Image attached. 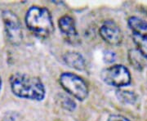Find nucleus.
Listing matches in <instances>:
<instances>
[{
	"label": "nucleus",
	"mask_w": 147,
	"mask_h": 121,
	"mask_svg": "<svg viewBox=\"0 0 147 121\" xmlns=\"http://www.w3.org/2000/svg\"><path fill=\"white\" fill-rule=\"evenodd\" d=\"M10 85L13 94L20 98L40 101L45 97V87L35 76L16 73L10 77Z\"/></svg>",
	"instance_id": "1"
},
{
	"label": "nucleus",
	"mask_w": 147,
	"mask_h": 121,
	"mask_svg": "<svg viewBox=\"0 0 147 121\" xmlns=\"http://www.w3.org/2000/svg\"><path fill=\"white\" fill-rule=\"evenodd\" d=\"M26 24L27 28L39 38L49 37L54 31L52 15L43 7H30L26 15Z\"/></svg>",
	"instance_id": "2"
},
{
	"label": "nucleus",
	"mask_w": 147,
	"mask_h": 121,
	"mask_svg": "<svg viewBox=\"0 0 147 121\" xmlns=\"http://www.w3.org/2000/svg\"><path fill=\"white\" fill-rule=\"evenodd\" d=\"M59 82L65 92L79 101H82L88 97L89 92L88 84L79 75L65 72L61 74Z\"/></svg>",
	"instance_id": "3"
},
{
	"label": "nucleus",
	"mask_w": 147,
	"mask_h": 121,
	"mask_svg": "<svg viewBox=\"0 0 147 121\" xmlns=\"http://www.w3.org/2000/svg\"><path fill=\"white\" fill-rule=\"evenodd\" d=\"M100 78L105 84L116 88L127 86L131 80L130 71L123 65H115L104 69L100 73Z\"/></svg>",
	"instance_id": "4"
},
{
	"label": "nucleus",
	"mask_w": 147,
	"mask_h": 121,
	"mask_svg": "<svg viewBox=\"0 0 147 121\" xmlns=\"http://www.w3.org/2000/svg\"><path fill=\"white\" fill-rule=\"evenodd\" d=\"M2 16L8 41L13 45H19L22 41V29L18 16L10 10L4 11Z\"/></svg>",
	"instance_id": "5"
},
{
	"label": "nucleus",
	"mask_w": 147,
	"mask_h": 121,
	"mask_svg": "<svg viewBox=\"0 0 147 121\" xmlns=\"http://www.w3.org/2000/svg\"><path fill=\"white\" fill-rule=\"evenodd\" d=\"M102 39L112 46H118L123 41V33L119 26L112 20L105 21L99 30Z\"/></svg>",
	"instance_id": "6"
},
{
	"label": "nucleus",
	"mask_w": 147,
	"mask_h": 121,
	"mask_svg": "<svg viewBox=\"0 0 147 121\" xmlns=\"http://www.w3.org/2000/svg\"><path fill=\"white\" fill-rule=\"evenodd\" d=\"M59 28L66 40L74 43L78 39V33L75 26V21L70 16H61L58 21Z\"/></svg>",
	"instance_id": "7"
},
{
	"label": "nucleus",
	"mask_w": 147,
	"mask_h": 121,
	"mask_svg": "<svg viewBox=\"0 0 147 121\" xmlns=\"http://www.w3.org/2000/svg\"><path fill=\"white\" fill-rule=\"evenodd\" d=\"M63 60L65 63L71 68L77 70H84L86 69V61L84 57L77 52L69 51L64 54Z\"/></svg>",
	"instance_id": "8"
},
{
	"label": "nucleus",
	"mask_w": 147,
	"mask_h": 121,
	"mask_svg": "<svg viewBox=\"0 0 147 121\" xmlns=\"http://www.w3.org/2000/svg\"><path fill=\"white\" fill-rule=\"evenodd\" d=\"M127 25L133 34L147 36V21L137 16H131L127 20Z\"/></svg>",
	"instance_id": "9"
},
{
	"label": "nucleus",
	"mask_w": 147,
	"mask_h": 121,
	"mask_svg": "<svg viewBox=\"0 0 147 121\" xmlns=\"http://www.w3.org/2000/svg\"><path fill=\"white\" fill-rule=\"evenodd\" d=\"M128 58L130 63L138 70H142L144 67L146 61L147 60L138 52L137 49H131L128 53Z\"/></svg>",
	"instance_id": "10"
},
{
	"label": "nucleus",
	"mask_w": 147,
	"mask_h": 121,
	"mask_svg": "<svg viewBox=\"0 0 147 121\" xmlns=\"http://www.w3.org/2000/svg\"><path fill=\"white\" fill-rule=\"evenodd\" d=\"M132 39L137 46L138 52L147 59V36H142L132 34Z\"/></svg>",
	"instance_id": "11"
},
{
	"label": "nucleus",
	"mask_w": 147,
	"mask_h": 121,
	"mask_svg": "<svg viewBox=\"0 0 147 121\" xmlns=\"http://www.w3.org/2000/svg\"><path fill=\"white\" fill-rule=\"evenodd\" d=\"M117 97L119 100L123 101L124 103H130L133 104L137 100V96L133 92L129 91H124V90H118L116 92Z\"/></svg>",
	"instance_id": "12"
},
{
	"label": "nucleus",
	"mask_w": 147,
	"mask_h": 121,
	"mask_svg": "<svg viewBox=\"0 0 147 121\" xmlns=\"http://www.w3.org/2000/svg\"><path fill=\"white\" fill-rule=\"evenodd\" d=\"M64 100L62 101V107L65 108V110L69 111H73L76 108V104L72 99H70L69 97H64Z\"/></svg>",
	"instance_id": "13"
},
{
	"label": "nucleus",
	"mask_w": 147,
	"mask_h": 121,
	"mask_svg": "<svg viewBox=\"0 0 147 121\" xmlns=\"http://www.w3.org/2000/svg\"><path fill=\"white\" fill-rule=\"evenodd\" d=\"M116 56L114 52L112 51H106L104 53V60H105V62L107 63H112L115 61Z\"/></svg>",
	"instance_id": "14"
},
{
	"label": "nucleus",
	"mask_w": 147,
	"mask_h": 121,
	"mask_svg": "<svg viewBox=\"0 0 147 121\" xmlns=\"http://www.w3.org/2000/svg\"><path fill=\"white\" fill-rule=\"evenodd\" d=\"M107 121H131L129 120L127 118L124 117L123 116H119V115H112L110 116Z\"/></svg>",
	"instance_id": "15"
},
{
	"label": "nucleus",
	"mask_w": 147,
	"mask_h": 121,
	"mask_svg": "<svg viewBox=\"0 0 147 121\" xmlns=\"http://www.w3.org/2000/svg\"><path fill=\"white\" fill-rule=\"evenodd\" d=\"M1 89H2V79L0 77V92H1Z\"/></svg>",
	"instance_id": "16"
}]
</instances>
